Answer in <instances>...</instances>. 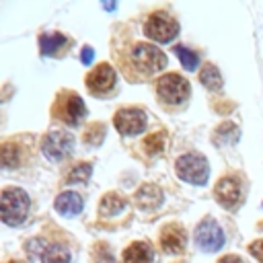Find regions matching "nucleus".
Instances as JSON below:
<instances>
[{
    "label": "nucleus",
    "instance_id": "f257e3e1",
    "mask_svg": "<svg viewBox=\"0 0 263 263\" xmlns=\"http://www.w3.org/2000/svg\"><path fill=\"white\" fill-rule=\"evenodd\" d=\"M31 199L27 195V191L18 189V187H6L2 189L0 195V214H2V222L8 226H16L27 218Z\"/></svg>",
    "mask_w": 263,
    "mask_h": 263
},
{
    "label": "nucleus",
    "instance_id": "f03ea898",
    "mask_svg": "<svg viewBox=\"0 0 263 263\" xmlns=\"http://www.w3.org/2000/svg\"><path fill=\"white\" fill-rule=\"evenodd\" d=\"M175 171L183 181H187L191 185H203L210 177L208 160L201 154H193V152L179 156L175 162Z\"/></svg>",
    "mask_w": 263,
    "mask_h": 263
},
{
    "label": "nucleus",
    "instance_id": "7ed1b4c3",
    "mask_svg": "<svg viewBox=\"0 0 263 263\" xmlns=\"http://www.w3.org/2000/svg\"><path fill=\"white\" fill-rule=\"evenodd\" d=\"M156 92H158L162 103H166V105H181V103L187 101L191 90H189V82L183 76L171 72V74H164V76L158 78Z\"/></svg>",
    "mask_w": 263,
    "mask_h": 263
},
{
    "label": "nucleus",
    "instance_id": "20e7f679",
    "mask_svg": "<svg viewBox=\"0 0 263 263\" xmlns=\"http://www.w3.org/2000/svg\"><path fill=\"white\" fill-rule=\"evenodd\" d=\"M129 58H132V64L142 74H154L166 66V55L150 43H136Z\"/></svg>",
    "mask_w": 263,
    "mask_h": 263
},
{
    "label": "nucleus",
    "instance_id": "39448f33",
    "mask_svg": "<svg viewBox=\"0 0 263 263\" xmlns=\"http://www.w3.org/2000/svg\"><path fill=\"white\" fill-rule=\"evenodd\" d=\"M53 115L68 125H78L86 117V107L76 92L66 90L58 97V101L53 105Z\"/></svg>",
    "mask_w": 263,
    "mask_h": 263
},
{
    "label": "nucleus",
    "instance_id": "423d86ee",
    "mask_svg": "<svg viewBox=\"0 0 263 263\" xmlns=\"http://www.w3.org/2000/svg\"><path fill=\"white\" fill-rule=\"evenodd\" d=\"M144 33H146V37H150V39H154L158 43H168V41H173L177 37L179 25L171 14L154 12L144 23Z\"/></svg>",
    "mask_w": 263,
    "mask_h": 263
},
{
    "label": "nucleus",
    "instance_id": "0eeeda50",
    "mask_svg": "<svg viewBox=\"0 0 263 263\" xmlns=\"http://www.w3.org/2000/svg\"><path fill=\"white\" fill-rule=\"evenodd\" d=\"M41 150H43L45 158L62 160V158L72 154V150H74V136L70 132H49L43 138V142H41Z\"/></svg>",
    "mask_w": 263,
    "mask_h": 263
},
{
    "label": "nucleus",
    "instance_id": "6e6552de",
    "mask_svg": "<svg viewBox=\"0 0 263 263\" xmlns=\"http://www.w3.org/2000/svg\"><path fill=\"white\" fill-rule=\"evenodd\" d=\"M195 245L201 251H205V253H214V251L222 249V245H224V232H222V228L212 218L201 220L199 226L195 228Z\"/></svg>",
    "mask_w": 263,
    "mask_h": 263
},
{
    "label": "nucleus",
    "instance_id": "1a4fd4ad",
    "mask_svg": "<svg viewBox=\"0 0 263 263\" xmlns=\"http://www.w3.org/2000/svg\"><path fill=\"white\" fill-rule=\"evenodd\" d=\"M146 113L142 109H119L113 117L115 127L123 134V136H136L140 132H144L146 127Z\"/></svg>",
    "mask_w": 263,
    "mask_h": 263
},
{
    "label": "nucleus",
    "instance_id": "9d476101",
    "mask_svg": "<svg viewBox=\"0 0 263 263\" xmlns=\"http://www.w3.org/2000/svg\"><path fill=\"white\" fill-rule=\"evenodd\" d=\"M115 70L109 64H99L92 72L86 76V88L92 95H105L115 86Z\"/></svg>",
    "mask_w": 263,
    "mask_h": 263
},
{
    "label": "nucleus",
    "instance_id": "9b49d317",
    "mask_svg": "<svg viewBox=\"0 0 263 263\" xmlns=\"http://www.w3.org/2000/svg\"><path fill=\"white\" fill-rule=\"evenodd\" d=\"M214 197L222 208H226V210L234 208L240 201V183H238V179L222 177L214 187Z\"/></svg>",
    "mask_w": 263,
    "mask_h": 263
},
{
    "label": "nucleus",
    "instance_id": "f8f14e48",
    "mask_svg": "<svg viewBox=\"0 0 263 263\" xmlns=\"http://www.w3.org/2000/svg\"><path fill=\"white\" fill-rule=\"evenodd\" d=\"M185 242H187V238H185V232H183L181 226L171 224V226L162 228V232H160V247H162L164 253H173V255L181 253L185 249Z\"/></svg>",
    "mask_w": 263,
    "mask_h": 263
},
{
    "label": "nucleus",
    "instance_id": "ddd939ff",
    "mask_svg": "<svg viewBox=\"0 0 263 263\" xmlns=\"http://www.w3.org/2000/svg\"><path fill=\"white\" fill-rule=\"evenodd\" d=\"M136 203L140 205V208H144V210H152V208H158L160 203H162V191H160V187L158 185H152V183H146V185H142L138 191H136Z\"/></svg>",
    "mask_w": 263,
    "mask_h": 263
},
{
    "label": "nucleus",
    "instance_id": "4468645a",
    "mask_svg": "<svg viewBox=\"0 0 263 263\" xmlns=\"http://www.w3.org/2000/svg\"><path fill=\"white\" fill-rule=\"evenodd\" d=\"M70 45V39L64 37L62 33H43L39 37V49L43 55H58Z\"/></svg>",
    "mask_w": 263,
    "mask_h": 263
},
{
    "label": "nucleus",
    "instance_id": "2eb2a0df",
    "mask_svg": "<svg viewBox=\"0 0 263 263\" xmlns=\"http://www.w3.org/2000/svg\"><path fill=\"white\" fill-rule=\"evenodd\" d=\"M55 210L62 214V216H76L82 208H84V201L78 193L74 191H66V193H60L55 197Z\"/></svg>",
    "mask_w": 263,
    "mask_h": 263
},
{
    "label": "nucleus",
    "instance_id": "dca6fc26",
    "mask_svg": "<svg viewBox=\"0 0 263 263\" xmlns=\"http://www.w3.org/2000/svg\"><path fill=\"white\" fill-rule=\"evenodd\" d=\"M152 249L146 242H132L123 251V263H152Z\"/></svg>",
    "mask_w": 263,
    "mask_h": 263
},
{
    "label": "nucleus",
    "instance_id": "f3484780",
    "mask_svg": "<svg viewBox=\"0 0 263 263\" xmlns=\"http://www.w3.org/2000/svg\"><path fill=\"white\" fill-rule=\"evenodd\" d=\"M123 205H125V201H123L121 195H117V193H107V195L101 199V203H99V214H101L103 218H111V216H117V214L123 210Z\"/></svg>",
    "mask_w": 263,
    "mask_h": 263
},
{
    "label": "nucleus",
    "instance_id": "a211bd4d",
    "mask_svg": "<svg viewBox=\"0 0 263 263\" xmlns=\"http://www.w3.org/2000/svg\"><path fill=\"white\" fill-rule=\"evenodd\" d=\"M199 80L205 88L210 90H218L222 86V76H220V70L214 66V64H205L199 72Z\"/></svg>",
    "mask_w": 263,
    "mask_h": 263
},
{
    "label": "nucleus",
    "instance_id": "6ab92c4d",
    "mask_svg": "<svg viewBox=\"0 0 263 263\" xmlns=\"http://www.w3.org/2000/svg\"><path fill=\"white\" fill-rule=\"evenodd\" d=\"M43 263H70V251L64 245H47L41 255Z\"/></svg>",
    "mask_w": 263,
    "mask_h": 263
},
{
    "label": "nucleus",
    "instance_id": "aec40b11",
    "mask_svg": "<svg viewBox=\"0 0 263 263\" xmlns=\"http://www.w3.org/2000/svg\"><path fill=\"white\" fill-rule=\"evenodd\" d=\"M144 146H146V152L148 154H158L164 150L166 146V134L164 132H154L150 134L146 140H144Z\"/></svg>",
    "mask_w": 263,
    "mask_h": 263
},
{
    "label": "nucleus",
    "instance_id": "412c9836",
    "mask_svg": "<svg viewBox=\"0 0 263 263\" xmlns=\"http://www.w3.org/2000/svg\"><path fill=\"white\" fill-rule=\"evenodd\" d=\"M175 53H177V58L181 60V66L185 68V70H195L197 68V64H199V58H197V53H193L191 49H187V47H183V45H177L175 47Z\"/></svg>",
    "mask_w": 263,
    "mask_h": 263
},
{
    "label": "nucleus",
    "instance_id": "4be33fe9",
    "mask_svg": "<svg viewBox=\"0 0 263 263\" xmlns=\"http://www.w3.org/2000/svg\"><path fill=\"white\" fill-rule=\"evenodd\" d=\"M18 162H21V158H18V148H16L14 144L6 142V144L2 146V164H4L6 168H12V166H18Z\"/></svg>",
    "mask_w": 263,
    "mask_h": 263
},
{
    "label": "nucleus",
    "instance_id": "5701e85b",
    "mask_svg": "<svg viewBox=\"0 0 263 263\" xmlns=\"http://www.w3.org/2000/svg\"><path fill=\"white\" fill-rule=\"evenodd\" d=\"M90 173H92V166H90L88 162L76 164V166L70 171V175H68V183H82V181H88Z\"/></svg>",
    "mask_w": 263,
    "mask_h": 263
},
{
    "label": "nucleus",
    "instance_id": "b1692460",
    "mask_svg": "<svg viewBox=\"0 0 263 263\" xmlns=\"http://www.w3.org/2000/svg\"><path fill=\"white\" fill-rule=\"evenodd\" d=\"M103 132H105V127H103L101 123L90 125L88 134H86V142H90V144H99V142L103 140Z\"/></svg>",
    "mask_w": 263,
    "mask_h": 263
},
{
    "label": "nucleus",
    "instance_id": "393cba45",
    "mask_svg": "<svg viewBox=\"0 0 263 263\" xmlns=\"http://www.w3.org/2000/svg\"><path fill=\"white\" fill-rule=\"evenodd\" d=\"M47 249V245H45V240L43 238H35V240H29L27 242V251L35 257V255H43V251Z\"/></svg>",
    "mask_w": 263,
    "mask_h": 263
},
{
    "label": "nucleus",
    "instance_id": "a878e982",
    "mask_svg": "<svg viewBox=\"0 0 263 263\" xmlns=\"http://www.w3.org/2000/svg\"><path fill=\"white\" fill-rule=\"evenodd\" d=\"M249 253H251L255 259H259V261L263 263V240H255V242H251V245H249Z\"/></svg>",
    "mask_w": 263,
    "mask_h": 263
},
{
    "label": "nucleus",
    "instance_id": "bb28decb",
    "mask_svg": "<svg viewBox=\"0 0 263 263\" xmlns=\"http://www.w3.org/2000/svg\"><path fill=\"white\" fill-rule=\"evenodd\" d=\"M92 55H95L92 47H84V49H82V53H80V60H82V64H90V62H92Z\"/></svg>",
    "mask_w": 263,
    "mask_h": 263
},
{
    "label": "nucleus",
    "instance_id": "cd10ccee",
    "mask_svg": "<svg viewBox=\"0 0 263 263\" xmlns=\"http://www.w3.org/2000/svg\"><path fill=\"white\" fill-rule=\"evenodd\" d=\"M218 263H245L238 255H226V257H222Z\"/></svg>",
    "mask_w": 263,
    "mask_h": 263
},
{
    "label": "nucleus",
    "instance_id": "c85d7f7f",
    "mask_svg": "<svg viewBox=\"0 0 263 263\" xmlns=\"http://www.w3.org/2000/svg\"><path fill=\"white\" fill-rule=\"evenodd\" d=\"M8 263H23V261H8Z\"/></svg>",
    "mask_w": 263,
    "mask_h": 263
}]
</instances>
